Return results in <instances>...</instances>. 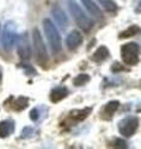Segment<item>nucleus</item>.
<instances>
[{
	"label": "nucleus",
	"mask_w": 141,
	"mask_h": 149,
	"mask_svg": "<svg viewBox=\"0 0 141 149\" xmlns=\"http://www.w3.org/2000/svg\"><path fill=\"white\" fill-rule=\"evenodd\" d=\"M42 26H44V31H45V35H46V39L48 41V45L51 47V51L52 54L57 55L61 50H62V42H61V35H59V31L57 29L52 20L51 19H44L42 21Z\"/></svg>",
	"instance_id": "obj_1"
},
{
	"label": "nucleus",
	"mask_w": 141,
	"mask_h": 149,
	"mask_svg": "<svg viewBox=\"0 0 141 149\" xmlns=\"http://www.w3.org/2000/svg\"><path fill=\"white\" fill-rule=\"evenodd\" d=\"M68 9H69V13L72 14L74 21L77 22V25L81 27L83 31L88 32L93 29L92 19L84 13V10L79 6V4L76 0H68Z\"/></svg>",
	"instance_id": "obj_2"
},
{
	"label": "nucleus",
	"mask_w": 141,
	"mask_h": 149,
	"mask_svg": "<svg viewBox=\"0 0 141 149\" xmlns=\"http://www.w3.org/2000/svg\"><path fill=\"white\" fill-rule=\"evenodd\" d=\"M32 45H34V51L37 62L41 66H45L48 61V54H47V49L45 41L42 39V35L37 27H35L34 31H32Z\"/></svg>",
	"instance_id": "obj_3"
},
{
	"label": "nucleus",
	"mask_w": 141,
	"mask_h": 149,
	"mask_svg": "<svg viewBox=\"0 0 141 149\" xmlns=\"http://www.w3.org/2000/svg\"><path fill=\"white\" fill-rule=\"evenodd\" d=\"M120 54H121V58H123L124 63L133 66V65H136L139 62L140 47L136 42H128L121 46Z\"/></svg>",
	"instance_id": "obj_4"
},
{
	"label": "nucleus",
	"mask_w": 141,
	"mask_h": 149,
	"mask_svg": "<svg viewBox=\"0 0 141 149\" xmlns=\"http://www.w3.org/2000/svg\"><path fill=\"white\" fill-rule=\"evenodd\" d=\"M16 39H17L16 26L12 21H8L4 25V30H3V37H1L3 47L5 50L12 49V46L16 44Z\"/></svg>",
	"instance_id": "obj_5"
},
{
	"label": "nucleus",
	"mask_w": 141,
	"mask_h": 149,
	"mask_svg": "<svg viewBox=\"0 0 141 149\" xmlns=\"http://www.w3.org/2000/svg\"><path fill=\"white\" fill-rule=\"evenodd\" d=\"M139 128V119L136 117H126L119 123V132L124 137L134 136Z\"/></svg>",
	"instance_id": "obj_6"
},
{
	"label": "nucleus",
	"mask_w": 141,
	"mask_h": 149,
	"mask_svg": "<svg viewBox=\"0 0 141 149\" xmlns=\"http://www.w3.org/2000/svg\"><path fill=\"white\" fill-rule=\"evenodd\" d=\"M16 44H17L19 57H20L21 60H24V61H27V60L31 57V45H30L27 34H24L20 37H17Z\"/></svg>",
	"instance_id": "obj_7"
},
{
	"label": "nucleus",
	"mask_w": 141,
	"mask_h": 149,
	"mask_svg": "<svg viewBox=\"0 0 141 149\" xmlns=\"http://www.w3.org/2000/svg\"><path fill=\"white\" fill-rule=\"evenodd\" d=\"M82 42H83V35L78 30H72L66 37V45H67L69 50H76L82 45Z\"/></svg>",
	"instance_id": "obj_8"
},
{
	"label": "nucleus",
	"mask_w": 141,
	"mask_h": 149,
	"mask_svg": "<svg viewBox=\"0 0 141 149\" xmlns=\"http://www.w3.org/2000/svg\"><path fill=\"white\" fill-rule=\"evenodd\" d=\"M51 14H52L55 21L57 22V24L62 27V29L67 26L68 17H67V15H66L64 10L58 5V4H53V5H52V8H51Z\"/></svg>",
	"instance_id": "obj_9"
},
{
	"label": "nucleus",
	"mask_w": 141,
	"mask_h": 149,
	"mask_svg": "<svg viewBox=\"0 0 141 149\" xmlns=\"http://www.w3.org/2000/svg\"><path fill=\"white\" fill-rule=\"evenodd\" d=\"M81 3L86 8V10L89 13V15H92V17L97 19V20H103V13L100 8L93 0H81Z\"/></svg>",
	"instance_id": "obj_10"
},
{
	"label": "nucleus",
	"mask_w": 141,
	"mask_h": 149,
	"mask_svg": "<svg viewBox=\"0 0 141 149\" xmlns=\"http://www.w3.org/2000/svg\"><path fill=\"white\" fill-rule=\"evenodd\" d=\"M68 95V91L66 87H56L51 91V96H50V100L52 102H59L61 100H63L66 96Z\"/></svg>",
	"instance_id": "obj_11"
},
{
	"label": "nucleus",
	"mask_w": 141,
	"mask_h": 149,
	"mask_svg": "<svg viewBox=\"0 0 141 149\" xmlns=\"http://www.w3.org/2000/svg\"><path fill=\"white\" fill-rule=\"evenodd\" d=\"M14 128H15V125H14V122H11V120H3V122H0V137L5 138L8 136H10L14 132Z\"/></svg>",
	"instance_id": "obj_12"
},
{
	"label": "nucleus",
	"mask_w": 141,
	"mask_h": 149,
	"mask_svg": "<svg viewBox=\"0 0 141 149\" xmlns=\"http://www.w3.org/2000/svg\"><path fill=\"white\" fill-rule=\"evenodd\" d=\"M108 56H109V50H108L105 46H100V47H98L95 52L93 54L92 58H93V61H95V62H102V61H104Z\"/></svg>",
	"instance_id": "obj_13"
},
{
	"label": "nucleus",
	"mask_w": 141,
	"mask_h": 149,
	"mask_svg": "<svg viewBox=\"0 0 141 149\" xmlns=\"http://www.w3.org/2000/svg\"><path fill=\"white\" fill-rule=\"evenodd\" d=\"M99 4L109 13H115L118 10V5L114 0H98Z\"/></svg>",
	"instance_id": "obj_14"
},
{
	"label": "nucleus",
	"mask_w": 141,
	"mask_h": 149,
	"mask_svg": "<svg viewBox=\"0 0 141 149\" xmlns=\"http://www.w3.org/2000/svg\"><path fill=\"white\" fill-rule=\"evenodd\" d=\"M118 108H119V102H118V101L109 102V103H108L104 107V113L105 114H109V116H113L116 112Z\"/></svg>",
	"instance_id": "obj_15"
},
{
	"label": "nucleus",
	"mask_w": 141,
	"mask_h": 149,
	"mask_svg": "<svg viewBox=\"0 0 141 149\" xmlns=\"http://www.w3.org/2000/svg\"><path fill=\"white\" fill-rule=\"evenodd\" d=\"M139 26H136V25H133V26H130L129 29H126L125 31H123L120 34V37H129V36H134L136 34H139Z\"/></svg>",
	"instance_id": "obj_16"
},
{
	"label": "nucleus",
	"mask_w": 141,
	"mask_h": 149,
	"mask_svg": "<svg viewBox=\"0 0 141 149\" xmlns=\"http://www.w3.org/2000/svg\"><path fill=\"white\" fill-rule=\"evenodd\" d=\"M91 80V77L88 76V74L86 73H81V74H78V76L74 78V85L76 86H83V85H86V83Z\"/></svg>",
	"instance_id": "obj_17"
},
{
	"label": "nucleus",
	"mask_w": 141,
	"mask_h": 149,
	"mask_svg": "<svg viewBox=\"0 0 141 149\" xmlns=\"http://www.w3.org/2000/svg\"><path fill=\"white\" fill-rule=\"evenodd\" d=\"M30 118L34 119V120H36L37 118H39V114H37V109H36V108L32 109V111L30 112Z\"/></svg>",
	"instance_id": "obj_18"
},
{
	"label": "nucleus",
	"mask_w": 141,
	"mask_h": 149,
	"mask_svg": "<svg viewBox=\"0 0 141 149\" xmlns=\"http://www.w3.org/2000/svg\"><path fill=\"white\" fill-rule=\"evenodd\" d=\"M0 31H1V25H0Z\"/></svg>",
	"instance_id": "obj_19"
}]
</instances>
